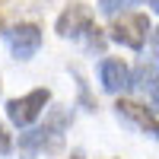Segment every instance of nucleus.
I'll return each mask as SVG.
<instances>
[{
    "instance_id": "f257e3e1",
    "label": "nucleus",
    "mask_w": 159,
    "mask_h": 159,
    "mask_svg": "<svg viewBox=\"0 0 159 159\" xmlns=\"http://www.w3.org/2000/svg\"><path fill=\"white\" fill-rule=\"evenodd\" d=\"M64 124H67V111H51V121L38 130H29V134H19V153L22 159H35L42 153H57L64 147Z\"/></svg>"
},
{
    "instance_id": "f03ea898",
    "label": "nucleus",
    "mask_w": 159,
    "mask_h": 159,
    "mask_svg": "<svg viewBox=\"0 0 159 159\" xmlns=\"http://www.w3.org/2000/svg\"><path fill=\"white\" fill-rule=\"evenodd\" d=\"M48 99H51V92H48V89H32L29 96L7 102V118H10V121L16 124V127H29L35 118L45 111Z\"/></svg>"
},
{
    "instance_id": "7ed1b4c3",
    "label": "nucleus",
    "mask_w": 159,
    "mask_h": 159,
    "mask_svg": "<svg viewBox=\"0 0 159 159\" xmlns=\"http://www.w3.org/2000/svg\"><path fill=\"white\" fill-rule=\"evenodd\" d=\"M147 32H150V19L143 13H134V16H121L115 25H111V38L124 48H134L140 51L143 42H147Z\"/></svg>"
},
{
    "instance_id": "20e7f679",
    "label": "nucleus",
    "mask_w": 159,
    "mask_h": 159,
    "mask_svg": "<svg viewBox=\"0 0 159 159\" xmlns=\"http://www.w3.org/2000/svg\"><path fill=\"white\" fill-rule=\"evenodd\" d=\"M7 45L13 51V57H19V61H29L38 48H42V29L32 22H19V25H13V29L7 32Z\"/></svg>"
},
{
    "instance_id": "39448f33",
    "label": "nucleus",
    "mask_w": 159,
    "mask_h": 159,
    "mask_svg": "<svg viewBox=\"0 0 159 159\" xmlns=\"http://www.w3.org/2000/svg\"><path fill=\"white\" fill-rule=\"evenodd\" d=\"M115 111H118V118H121L124 124H130V127H137V130H143V134H150V137L159 140V115L156 111L143 108V105H137V102H127V99L118 102Z\"/></svg>"
},
{
    "instance_id": "423d86ee",
    "label": "nucleus",
    "mask_w": 159,
    "mask_h": 159,
    "mask_svg": "<svg viewBox=\"0 0 159 159\" xmlns=\"http://www.w3.org/2000/svg\"><path fill=\"white\" fill-rule=\"evenodd\" d=\"M86 32H92V13L83 3L67 7L57 16V35L61 38H83Z\"/></svg>"
},
{
    "instance_id": "0eeeda50",
    "label": "nucleus",
    "mask_w": 159,
    "mask_h": 159,
    "mask_svg": "<svg viewBox=\"0 0 159 159\" xmlns=\"http://www.w3.org/2000/svg\"><path fill=\"white\" fill-rule=\"evenodd\" d=\"M99 80H102V89L111 92V96H118V92H124L130 86V70L124 61L118 57H105L102 67H99Z\"/></svg>"
},
{
    "instance_id": "6e6552de",
    "label": "nucleus",
    "mask_w": 159,
    "mask_h": 159,
    "mask_svg": "<svg viewBox=\"0 0 159 159\" xmlns=\"http://www.w3.org/2000/svg\"><path fill=\"white\" fill-rule=\"evenodd\" d=\"M134 3H140V0H99V10L105 13V16H115L118 10H127Z\"/></svg>"
},
{
    "instance_id": "1a4fd4ad",
    "label": "nucleus",
    "mask_w": 159,
    "mask_h": 159,
    "mask_svg": "<svg viewBox=\"0 0 159 159\" xmlns=\"http://www.w3.org/2000/svg\"><path fill=\"white\" fill-rule=\"evenodd\" d=\"M13 150V140H10V134H7V127L0 124V156H7Z\"/></svg>"
},
{
    "instance_id": "9d476101",
    "label": "nucleus",
    "mask_w": 159,
    "mask_h": 159,
    "mask_svg": "<svg viewBox=\"0 0 159 159\" xmlns=\"http://www.w3.org/2000/svg\"><path fill=\"white\" fill-rule=\"evenodd\" d=\"M153 51H156V54H159V29L153 32Z\"/></svg>"
},
{
    "instance_id": "9b49d317",
    "label": "nucleus",
    "mask_w": 159,
    "mask_h": 159,
    "mask_svg": "<svg viewBox=\"0 0 159 159\" xmlns=\"http://www.w3.org/2000/svg\"><path fill=\"white\" fill-rule=\"evenodd\" d=\"M150 7H153V10H156V13H159V0H150Z\"/></svg>"
},
{
    "instance_id": "f8f14e48",
    "label": "nucleus",
    "mask_w": 159,
    "mask_h": 159,
    "mask_svg": "<svg viewBox=\"0 0 159 159\" xmlns=\"http://www.w3.org/2000/svg\"><path fill=\"white\" fill-rule=\"evenodd\" d=\"M73 159H83V153H73Z\"/></svg>"
},
{
    "instance_id": "ddd939ff",
    "label": "nucleus",
    "mask_w": 159,
    "mask_h": 159,
    "mask_svg": "<svg viewBox=\"0 0 159 159\" xmlns=\"http://www.w3.org/2000/svg\"><path fill=\"white\" fill-rule=\"evenodd\" d=\"M156 102H159V99H156Z\"/></svg>"
}]
</instances>
